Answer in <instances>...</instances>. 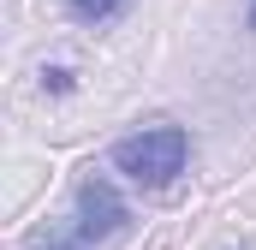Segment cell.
Returning a JSON list of instances; mask_svg holds the SVG:
<instances>
[{"mask_svg": "<svg viewBox=\"0 0 256 250\" xmlns=\"http://www.w3.org/2000/svg\"><path fill=\"white\" fill-rule=\"evenodd\" d=\"M185 155H191V137H185L179 125H149V131L114 143V167L126 173L131 185H143V190L173 185V179L185 173Z\"/></svg>", "mask_w": 256, "mask_h": 250, "instance_id": "cell-1", "label": "cell"}, {"mask_svg": "<svg viewBox=\"0 0 256 250\" xmlns=\"http://www.w3.org/2000/svg\"><path fill=\"white\" fill-rule=\"evenodd\" d=\"M126 202H120V190L108 185V179H84L78 185V220H72V232L84 238V250L108 244V238H120L126 232Z\"/></svg>", "mask_w": 256, "mask_h": 250, "instance_id": "cell-2", "label": "cell"}, {"mask_svg": "<svg viewBox=\"0 0 256 250\" xmlns=\"http://www.w3.org/2000/svg\"><path fill=\"white\" fill-rule=\"evenodd\" d=\"M120 6H126V0H72V12H78V18H90V24H102V18H114Z\"/></svg>", "mask_w": 256, "mask_h": 250, "instance_id": "cell-3", "label": "cell"}, {"mask_svg": "<svg viewBox=\"0 0 256 250\" xmlns=\"http://www.w3.org/2000/svg\"><path fill=\"white\" fill-rule=\"evenodd\" d=\"M42 84H48L54 96H66V90H72V72H66V66H54V72H42Z\"/></svg>", "mask_w": 256, "mask_h": 250, "instance_id": "cell-4", "label": "cell"}, {"mask_svg": "<svg viewBox=\"0 0 256 250\" xmlns=\"http://www.w3.org/2000/svg\"><path fill=\"white\" fill-rule=\"evenodd\" d=\"M250 30H256V6H250Z\"/></svg>", "mask_w": 256, "mask_h": 250, "instance_id": "cell-5", "label": "cell"}]
</instances>
